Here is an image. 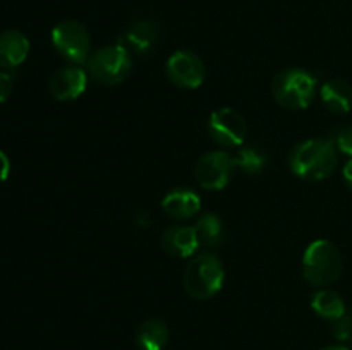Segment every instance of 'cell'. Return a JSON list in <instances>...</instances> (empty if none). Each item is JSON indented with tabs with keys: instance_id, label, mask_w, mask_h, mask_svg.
<instances>
[{
	"instance_id": "6da1fadb",
	"label": "cell",
	"mask_w": 352,
	"mask_h": 350,
	"mask_svg": "<svg viewBox=\"0 0 352 350\" xmlns=\"http://www.w3.org/2000/svg\"><path fill=\"white\" fill-rule=\"evenodd\" d=\"M289 167L305 180L329 178L339 167V150L333 139L313 137L296 144L289 153Z\"/></svg>"
},
{
	"instance_id": "7a4b0ae2",
	"label": "cell",
	"mask_w": 352,
	"mask_h": 350,
	"mask_svg": "<svg viewBox=\"0 0 352 350\" xmlns=\"http://www.w3.org/2000/svg\"><path fill=\"white\" fill-rule=\"evenodd\" d=\"M182 280L188 295L196 301H208L222 290L226 270L215 254L201 253L191 257Z\"/></svg>"
},
{
	"instance_id": "3957f363",
	"label": "cell",
	"mask_w": 352,
	"mask_h": 350,
	"mask_svg": "<svg viewBox=\"0 0 352 350\" xmlns=\"http://www.w3.org/2000/svg\"><path fill=\"white\" fill-rule=\"evenodd\" d=\"M342 254L339 247L325 239L313 240L302 256V277L313 287H327L342 273Z\"/></svg>"
},
{
	"instance_id": "277c9868",
	"label": "cell",
	"mask_w": 352,
	"mask_h": 350,
	"mask_svg": "<svg viewBox=\"0 0 352 350\" xmlns=\"http://www.w3.org/2000/svg\"><path fill=\"white\" fill-rule=\"evenodd\" d=\"M316 95V78L299 67H287L272 81V96L287 110H305Z\"/></svg>"
},
{
	"instance_id": "5b68a950",
	"label": "cell",
	"mask_w": 352,
	"mask_h": 350,
	"mask_svg": "<svg viewBox=\"0 0 352 350\" xmlns=\"http://www.w3.org/2000/svg\"><path fill=\"white\" fill-rule=\"evenodd\" d=\"M131 72L133 55L124 45H105L88 58V74L100 84H120L129 78Z\"/></svg>"
},
{
	"instance_id": "8992f818",
	"label": "cell",
	"mask_w": 352,
	"mask_h": 350,
	"mask_svg": "<svg viewBox=\"0 0 352 350\" xmlns=\"http://www.w3.org/2000/svg\"><path fill=\"white\" fill-rule=\"evenodd\" d=\"M52 45L71 64L81 65L91 57V36L82 23L64 19L52 30Z\"/></svg>"
},
{
	"instance_id": "52a82bcc",
	"label": "cell",
	"mask_w": 352,
	"mask_h": 350,
	"mask_svg": "<svg viewBox=\"0 0 352 350\" xmlns=\"http://www.w3.org/2000/svg\"><path fill=\"white\" fill-rule=\"evenodd\" d=\"M237 168L236 158L227 151H210L205 153L195 167V178L199 187L206 191H222L232 178Z\"/></svg>"
},
{
	"instance_id": "ba28073f",
	"label": "cell",
	"mask_w": 352,
	"mask_h": 350,
	"mask_svg": "<svg viewBox=\"0 0 352 350\" xmlns=\"http://www.w3.org/2000/svg\"><path fill=\"white\" fill-rule=\"evenodd\" d=\"M208 132L219 146H243L248 136V122L237 110L223 106L210 115Z\"/></svg>"
},
{
	"instance_id": "9c48e42d",
	"label": "cell",
	"mask_w": 352,
	"mask_h": 350,
	"mask_svg": "<svg viewBox=\"0 0 352 350\" xmlns=\"http://www.w3.org/2000/svg\"><path fill=\"white\" fill-rule=\"evenodd\" d=\"M165 74H167L168 81L179 88L196 89L205 81V62L195 51L177 50L168 57Z\"/></svg>"
},
{
	"instance_id": "30bf717a",
	"label": "cell",
	"mask_w": 352,
	"mask_h": 350,
	"mask_svg": "<svg viewBox=\"0 0 352 350\" xmlns=\"http://www.w3.org/2000/svg\"><path fill=\"white\" fill-rule=\"evenodd\" d=\"M88 86V72L79 65H62L52 74L48 89L58 102H71L79 98Z\"/></svg>"
},
{
	"instance_id": "8fae6325",
	"label": "cell",
	"mask_w": 352,
	"mask_h": 350,
	"mask_svg": "<svg viewBox=\"0 0 352 350\" xmlns=\"http://www.w3.org/2000/svg\"><path fill=\"white\" fill-rule=\"evenodd\" d=\"M162 209L174 220H188L201 209V198L189 187H175L162 199Z\"/></svg>"
},
{
	"instance_id": "7c38bea8",
	"label": "cell",
	"mask_w": 352,
	"mask_h": 350,
	"mask_svg": "<svg viewBox=\"0 0 352 350\" xmlns=\"http://www.w3.org/2000/svg\"><path fill=\"white\" fill-rule=\"evenodd\" d=\"M30 54V40L23 31L7 30L0 33V67L16 69Z\"/></svg>"
},
{
	"instance_id": "4fadbf2b",
	"label": "cell",
	"mask_w": 352,
	"mask_h": 350,
	"mask_svg": "<svg viewBox=\"0 0 352 350\" xmlns=\"http://www.w3.org/2000/svg\"><path fill=\"white\" fill-rule=\"evenodd\" d=\"M162 247L170 256L192 257L199 247L195 226H170V229H167L162 235Z\"/></svg>"
},
{
	"instance_id": "5bb4252c",
	"label": "cell",
	"mask_w": 352,
	"mask_h": 350,
	"mask_svg": "<svg viewBox=\"0 0 352 350\" xmlns=\"http://www.w3.org/2000/svg\"><path fill=\"white\" fill-rule=\"evenodd\" d=\"M124 47L143 55L155 48L158 41V26L150 19H138L124 33Z\"/></svg>"
},
{
	"instance_id": "9a60e30c",
	"label": "cell",
	"mask_w": 352,
	"mask_h": 350,
	"mask_svg": "<svg viewBox=\"0 0 352 350\" xmlns=\"http://www.w3.org/2000/svg\"><path fill=\"white\" fill-rule=\"evenodd\" d=\"M322 102L330 112L344 115L352 110V86L344 79H330L320 89Z\"/></svg>"
},
{
	"instance_id": "2e32d148",
	"label": "cell",
	"mask_w": 352,
	"mask_h": 350,
	"mask_svg": "<svg viewBox=\"0 0 352 350\" xmlns=\"http://www.w3.org/2000/svg\"><path fill=\"white\" fill-rule=\"evenodd\" d=\"M170 338L168 326L160 319H146L136 329V345L140 350H164Z\"/></svg>"
},
{
	"instance_id": "e0dca14e",
	"label": "cell",
	"mask_w": 352,
	"mask_h": 350,
	"mask_svg": "<svg viewBox=\"0 0 352 350\" xmlns=\"http://www.w3.org/2000/svg\"><path fill=\"white\" fill-rule=\"evenodd\" d=\"M311 309L320 318L329 319V321H337L347 312L344 299L330 288H320L318 292L313 294Z\"/></svg>"
},
{
	"instance_id": "ac0fdd59",
	"label": "cell",
	"mask_w": 352,
	"mask_h": 350,
	"mask_svg": "<svg viewBox=\"0 0 352 350\" xmlns=\"http://www.w3.org/2000/svg\"><path fill=\"white\" fill-rule=\"evenodd\" d=\"M195 232L199 246L217 247L223 240V223L215 213H205L196 220Z\"/></svg>"
},
{
	"instance_id": "d6986e66",
	"label": "cell",
	"mask_w": 352,
	"mask_h": 350,
	"mask_svg": "<svg viewBox=\"0 0 352 350\" xmlns=\"http://www.w3.org/2000/svg\"><path fill=\"white\" fill-rule=\"evenodd\" d=\"M234 158H236L237 168L250 175L260 174L267 165V154L261 148L254 146V144H243Z\"/></svg>"
},
{
	"instance_id": "ffe728a7",
	"label": "cell",
	"mask_w": 352,
	"mask_h": 350,
	"mask_svg": "<svg viewBox=\"0 0 352 350\" xmlns=\"http://www.w3.org/2000/svg\"><path fill=\"white\" fill-rule=\"evenodd\" d=\"M332 333L339 342H352V312H346L342 318L333 321Z\"/></svg>"
},
{
	"instance_id": "44dd1931",
	"label": "cell",
	"mask_w": 352,
	"mask_h": 350,
	"mask_svg": "<svg viewBox=\"0 0 352 350\" xmlns=\"http://www.w3.org/2000/svg\"><path fill=\"white\" fill-rule=\"evenodd\" d=\"M333 143H336L337 150H339L340 153L352 158V126L342 127V129L336 134V137H333Z\"/></svg>"
},
{
	"instance_id": "7402d4cb",
	"label": "cell",
	"mask_w": 352,
	"mask_h": 350,
	"mask_svg": "<svg viewBox=\"0 0 352 350\" xmlns=\"http://www.w3.org/2000/svg\"><path fill=\"white\" fill-rule=\"evenodd\" d=\"M12 93V78L7 72H0V103L6 102Z\"/></svg>"
},
{
	"instance_id": "603a6c76",
	"label": "cell",
	"mask_w": 352,
	"mask_h": 350,
	"mask_svg": "<svg viewBox=\"0 0 352 350\" xmlns=\"http://www.w3.org/2000/svg\"><path fill=\"white\" fill-rule=\"evenodd\" d=\"M9 172H10L9 156H7V154L0 150V184L7 180V177H9Z\"/></svg>"
},
{
	"instance_id": "cb8c5ba5",
	"label": "cell",
	"mask_w": 352,
	"mask_h": 350,
	"mask_svg": "<svg viewBox=\"0 0 352 350\" xmlns=\"http://www.w3.org/2000/svg\"><path fill=\"white\" fill-rule=\"evenodd\" d=\"M342 178H344V182H346L347 187H349L351 191H352V158H351L349 161H347L346 165H344Z\"/></svg>"
},
{
	"instance_id": "d4e9b609",
	"label": "cell",
	"mask_w": 352,
	"mask_h": 350,
	"mask_svg": "<svg viewBox=\"0 0 352 350\" xmlns=\"http://www.w3.org/2000/svg\"><path fill=\"white\" fill-rule=\"evenodd\" d=\"M323 350H349L346 345H330V347H325Z\"/></svg>"
}]
</instances>
